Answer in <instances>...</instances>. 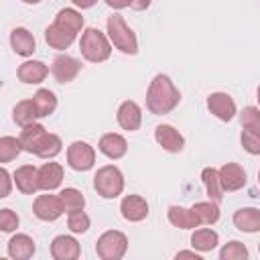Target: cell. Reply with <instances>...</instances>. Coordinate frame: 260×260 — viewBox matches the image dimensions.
<instances>
[{"label": "cell", "mask_w": 260, "mask_h": 260, "mask_svg": "<svg viewBox=\"0 0 260 260\" xmlns=\"http://www.w3.org/2000/svg\"><path fill=\"white\" fill-rule=\"evenodd\" d=\"M179 102H181V93L175 87V83L171 81V77H167L162 73L154 75L148 85V91H146V108L152 114L162 116V114H169L171 110H175Z\"/></svg>", "instance_id": "obj_1"}, {"label": "cell", "mask_w": 260, "mask_h": 260, "mask_svg": "<svg viewBox=\"0 0 260 260\" xmlns=\"http://www.w3.org/2000/svg\"><path fill=\"white\" fill-rule=\"evenodd\" d=\"M79 51H81L85 61L102 63V61H106L112 55V45H110L108 37L102 30L89 26V28L83 30V35L79 39Z\"/></svg>", "instance_id": "obj_2"}, {"label": "cell", "mask_w": 260, "mask_h": 260, "mask_svg": "<svg viewBox=\"0 0 260 260\" xmlns=\"http://www.w3.org/2000/svg\"><path fill=\"white\" fill-rule=\"evenodd\" d=\"M108 26V37L112 41V45L126 53V55H136L138 53V41H136V35L132 32V28L126 24V20L120 16V14H112L106 22Z\"/></svg>", "instance_id": "obj_3"}, {"label": "cell", "mask_w": 260, "mask_h": 260, "mask_svg": "<svg viewBox=\"0 0 260 260\" xmlns=\"http://www.w3.org/2000/svg\"><path fill=\"white\" fill-rule=\"evenodd\" d=\"M93 189L98 191V195H102L106 199H114L124 191V175L120 173L118 167L106 165V167L98 169V173L93 177Z\"/></svg>", "instance_id": "obj_4"}, {"label": "cell", "mask_w": 260, "mask_h": 260, "mask_svg": "<svg viewBox=\"0 0 260 260\" xmlns=\"http://www.w3.org/2000/svg\"><path fill=\"white\" fill-rule=\"evenodd\" d=\"M128 250V238L118 230H108L98 238L95 252L102 260H120Z\"/></svg>", "instance_id": "obj_5"}, {"label": "cell", "mask_w": 260, "mask_h": 260, "mask_svg": "<svg viewBox=\"0 0 260 260\" xmlns=\"http://www.w3.org/2000/svg\"><path fill=\"white\" fill-rule=\"evenodd\" d=\"M95 162V150L83 140H75L67 148V165L73 171H89Z\"/></svg>", "instance_id": "obj_6"}, {"label": "cell", "mask_w": 260, "mask_h": 260, "mask_svg": "<svg viewBox=\"0 0 260 260\" xmlns=\"http://www.w3.org/2000/svg\"><path fill=\"white\" fill-rule=\"evenodd\" d=\"M32 211L43 221H55V219L61 217V213L65 209H63V203H61L59 195H39L32 203Z\"/></svg>", "instance_id": "obj_7"}, {"label": "cell", "mask_w": 260, "mask_h": 260, "mask_svg": "<svg viewBox=\"0 0 260 260\" xmlns=\"http://www.w3.org/2000/svg\"><path fill=\"white\" fill-rule=\"evenodd\" d=\"M81 71V63L69 55H57L51 63V73L59 83H69Z\"/></svg>", "instance_id": "obj_8"}, {"label": "cell", "mask_w": 260, "mask_h": 260, "mask_svg": "<svg viewBox=\"0 0 260 260\" xmlns=\"http://www.w3.org/2000/svg\"><path fill=\"white\" fill-rule=\"evenodd\" d=\"M207 108H209V112H211L215 118H219V120H223V122H230V120L236 116V112H238L236 102L232 100V95H228V93H223V91L211 93V95L207 98Z\"/></svg>", "instance_id": "obj_9"}, {"label": "cell", "mask_w": 260, "mask_h": 260, "mask_svg": "<svg viewBox=\"0 0 260 260\" xmlns=\"http://www.w3.org/2000/svg\"><path fill=\"white\" fill-rule=\"evenodd\" d=\"M12 177H14V183L18 187V191L24 193V195H32V193H37L41 189V185H39V169L32 167V165L18 167Z\"/></svg>", "instance_id": "obj_10"}, {"label": "cell", "mask_w": 260, "mask_h": 260, "mask_svg": "<svg viewBox=\"0 0 260 260\" xmlns=\"http://www.w3.org/2000/svg\"><path fill=\"white\" fill-rule=\"evenodd\" d=\"M81 248L75 238L71 236H57L51 242V256L55 260H75L79 258Z\"/></svg>", "instance_id": "obj_11"}, {"label": "cell", "mask_w": 260, "mask_h": 260, "mask_svg": "<svg viewBox=\"0 0 260 260\" xmlns=\"http://www.w3.org/2000/svg\"><path fill=\"white\" fill-rule=\"evenodd\" d=\"M116 118H118V124H120L124 130H128V132L138 130V128H140V122H142L140 106H138L136 102H132V100L122 102L120 108H118Z\"/></svg>", "instance_id": "obj_12"}, {"label": "cell", "mask_w": 260, "mask_h": 260, "mask_svg": "<svg viewBox=\"0 0 260 260\" xmlns=\"http://www.w3.org/2000/svg\"><path fill=\"white\" fill-rule=\"evenodd\" d=\"M120 211L128 221H142L148 215V203L140 195H126L120 203Z\"/></svg>", "instance_id": "obj_13"}, {"label": "cell", "mask_w": 260, "mask_h": 260, "mask_svg": "<svg viewBox=\"0 0 260 260\" xmlns=\"http://www.w3.org/2000/svg\"><path fill=\"white\" fill-rule=\"evenodd\" d=\"M154 138H156V142H158L165 150H169V152H179V150H183V146H185V138H183L181 132L175 130L171 124H160V126H156Z\"/></svg>", "instance_id": "obj_14"}, {"label": "cell", "mask_w": 260, "mask_h": 260, "mask_svg": "<svg viewBox=\"0 0 260 260\" xmlns=\"http://www.w3.org/2000/svg\"><path fill=\"white\" fill-rule=\"evenodd\" d=\"M100 152L106 154L108 158L116 160V158H122L128 150V142L122 134H116V132H108L100 138V144H98Z\"/></svg>", "instance_id": "obj_15"}, {"label": "cell", "mask_w": 260, "mask_h": 260, "mask_svg": "<svg viewBox=\"0 0 260 260\" xmlns=\"http://www.w3.org/2000/svg\"><path fill=\"white\" fill-rule=\"evenodd\" d=\"M219 179H221L223 191H238L246 185V171L238 162H225L219 169Z\"/></svg>", "instance_id": "obj_16"}, {"label": "cell", "mask_w": 260, "mask_h": 260, "mask_svg": "<svg viewBox=\"0 0 260 260\" xmlns=\"http://www.w3.org/2000/svg\"><path fill=\"white\" fill-rule=\"evenodd\" d=\"M10 45H12L14 53L20 55V57H30V55L35 53V49H37L35 37H32V35L28 32V28H24V26L12 28V32H10Z\"/></svg>", "instance_id": "obj_17"}, {"label": "cell", "mask_w": 260, "mask_h": 260, "mask_svg": "<svg viewBox=\"0 0 260 260\" xmlns=\"http://www.w3.org/2000/svg\"><path fill=\"white\" fill-rule=\"evenodd\" d=\"M234 225L240 232H260V209L256 207H242L234 213Z\"/></svg>", "instance_id": "obj_18"}, {"label": "cell", "mask_w": 260, "mask_h": 260, "mask_svg": "<svg viewBox=\"0 0 260 260\" xmlns=\"http://www.w3.org/2000/svg\"><path fill=\"white\" fill-rule=\"evenodd\" d=\"M16 75L22 83H41L49 75V67L43 61H24L18 67Z\"/></svg>", "instance_id": "obj_19"}, {"label": "cell", "mask_w": 260, "mask_h": 260, "mask_svg": "<svg viewBox=\"0 0 260 260\" xmlns=\"http://www.w3.org/2000/svg\"><path fill=\"white\" fill-rule=\"evenodd\" d=\"M63 181V167L59 162H45L39 169V185L43 191H53Z\"/></svg>", "instance_id": "obj_20"}, {"label": "cell", "mask_w": 260, "mask_h": 260, "mask_svg": "<svg viewBox=\"0 0 260 260\" xmlns=\"http://www.w3.org/2000/svg\"><path fill=\"white\" fill-rule=\"evenodd\" d=\"M167 215H169V221L179 230H195L197 225H201L197 215L193 213V209H187L181 205H171Z\"/></svg>", "instance_id": "obj_21"}, {"label": "cell", "mask_w": 260, "mask_h": 260, "mask_svg": "<svg viewBox=\"0 0 260 260\" xmlns=\"http://www.w3.org/2000/svg\"><path fill=\"white\" fill-rule=\"evenodd\" d=\"M35 250H37L35 240L30 236H26V234H16L8 242V254L14 260H28L35 254Z\"/></svg>", "instance_id": "obj_22"}, {"label": "cell", "mask_w": 260, "mask_h": 260, "mask_svg": "<svg viewBox=\"0 0 260 260\" xmlns=\"http://www.w3.org/2000/svg\"><path fill=\"white\" fill-rule=\"evenodd\" d=\"M75 37H77V35L69 32L67 28L59 26L57 22H53V24H49V26L45 28V41H47V45L53 47V49H67V47L75 41Z\"/></svg>", "instance_id": "obj_23"}, {"label": "cell", "mask_w": 260, "mask_h": 260, "mask_svg": "<svg viewBox=\"0 0 260 260\" xmlns=\"http://www.w3.org/2000/svg\"><path fill=\"white\" fill-rule=\"evenodd\" d=\"M217 244H219V236L209 228H199L191 234V246L197 252H211Z\"/></svg>", "instance_id": "obj_24"}, {"label": "cell", "mask_w": 260, "mask_h": 260, "mask_svg": "<svg viewBox=\"0 0 260 260\" xmlns=\"http://www.w3.org/2000/svg\"><path fill=\"white\" fill-rule=\"evenodd\" d=\"M45 134H47V130H45L43 124L32 122V124H28V126H22L20 136H18V140H20V144H22V150H26V152H35L39 140H41Z\"/></svg>", "instance_id": "obj_25"}, {"label": "cell", "mask_w": 260, "mask_h": 260, "mask_svg": "<svg viewBox=\"0 0 260 260\" xmlns=\"http://www.w3.org/2000/svg\"><path fill=\"white\" fill-rule=\"evenodd\" d=\"M201 181L205 185V191L209 195V199L213 201H219L223 197V185H221V179H219V171L213 169V167H207L201 171Z\"/></svg>", "instance_id": "obj_26"}, {"label": "cell", "mask_w": 260, "mask_h": 260, "mask_svg": "<svg viewBox=\"0 0 260 260\" xmlns=\"http://www.w3.org/2000/svg\"><path fill=\"white\" fill-rule=\"evenodd\" d=\"M61 148H63L61 138H59L57 134L47 132V134L39 140V144H37V148H35V154L41 156V158H55V156L61 152Z\"/></svg>", "instance_id": "obj_27"}, {"label": "cell", "mask_w": 260, "mask_h": 260, "mask_svg": "<svg viewBox=\"0 0 260 260\" xmlns=\"http://www.w3.org/2000/svg\"><path fill=\"white\" fill-rule=\"evenodd\" d=\"M55 22H57L59 26L67 28L69 32L77 35V32L81 30V26H83V16H81L77 10H73V8H61V10L57 12V16H55Z\"/></svg>", "instance_id": "obj_28"}, {"label": "cell", "mask_w": 260, "mask_h": 260, "mask_svg": "<svg viewBox=\"0 0 260 260\" xmlns=\"http://www.w3.org/2000/svg\"><path fill=\"white\" fill-rule=\"evenodd\" d=\"M12 118H14V122H16L18 126H28V124H32V122L39 118V112H37V108H35V102H32V100H22V102H18V104L14 106V110H12Z\"/></svg>", "instance_id": "obj_29"}, {"label": "cell", "mask_w": 260, "mask_h": 260, "mask_svg": "<svg viewBox=\"0 0 260 260\" xmlns=\"http://www.w3.org/2000/svg\"><path fill=\"white\" fill-rule=\"evenodd\" d=\"M193 213L197 215L199 223H205V225H211L219 219V207H217V201L209 199V201H199L195 203L193 207Z\"/></svg>", "instance_id": "obj_30"}, {"label": "cell", "mask_w": 260, "mask_h": 260, "mask_svg": "<svg viewBox=\"0 0 260 260\" xmlns=\"http://www.w3.org/2000/svg\"><path fill=\"white\" fill-rule=\"evenodd\" d=\"M32 102H35V108L39 112V118H47L55 112L57 108V98L51 89H39L35 95H32Z\"/></svg>", "instance_id": "obj_31"}, {"label": "cell", "mask_w": 260, "mask_h": 260, "mask_svg": "<svg viewBox=\"0 0 260 260\" xmlns=\"http://www.w3.org/2000/svg\"><path fill=\"white\" fill-rule=\"evenodd\" d=\"M59 197H61L63 209H65L67 213L79 211V209L85 207V197H83V193H81L79 189H75V187H65V189L59 193Z\"/></svg>", "instance_id": "obj_32"}, {"label": "cell", "mask_w": 260, "mask_h": 260, "mask_svg": "<svg viewBox=\"0 0 260 260\" xmlns=\"http://www.w3.org/2000/svg\"><path fill=\"white\" fill-rule=\"evenodd\" d=\"M22 150V144L18 138L14 136H2L0 138V162H10L12 158H16Z\"/></svg>", "instance_id": "obj_33"}, {"label": "cell", "mask_w": 260, "mask_h": 260, "mask_svg": "<svg viewBox=\"0 0 260 260\" xmlns=\"http://www.w3.org/2000/svg\"><path fill=\"white\" fill-rule=\"evenodd\" d=\"M240 124H242V130L260 134V110L254 106H246L240 114Z\"/></svg>", "instance_id": "obj_34"}, {"label": "cell", "mask_w": 260, "mask_h": 260, "mask_svg": "<svg viewBox=\"0 0 260 260\" xmlns=\"http://www.w3.org/2000/svg\"><path fill=\"white\" fill-rule=\"evenodd\" d=\"M219 258L221 260H246L248 258V248L238 242V240H232L228 242L221 250H219Z\"/></svg>", "instance_id": "obj_35"}, {"label": "cell", "mask_w": 260, "mask_h": 260, "mask_svg": "<svg viewBox=\"0 0 260 260\" xmlns=\"http://www.w3.org/2000/svg\"><path fill=\"white\" fill-rule=\"evenodd\" d=\"M89 215L83 211V209H79V211H71L69 213V217H67V228L73 232V234H83V232H87L89 230Z\"/></svg>", "instance_id": "obj_36"}, {"label": "cell", "mask_w": 260, "mask_h": 260, "mask_svg": "<svg viewBox=\"0 0 260 260\" xmlns=\"http://www.w3.org/2000/svg\"><path fill=\"white\" fill-rule=\"evenodd\" d=\"M242 146L250 154H260V134L242 130Z\"/></svg>", "instance_id": "obj_37"}, {"label": "cell", "mask_w": 260, "mask_h": 260, "mask_svg": "<svg viewBox=\"0 0 260 260\" xmlns=\"http://www.w3.org/2000/svg\"><path fill=\"white\" fill-rule=\"evenodd\" d=\"M18 228V215L12 209H0V230L12 232Z\"/></svg>", "instance_id": "obj_38"}, {"label": "cell", "mask_w": 260, "mask_h": 260, "mask_svg": "<svg viewBox=\"0 0 260 260\" xmlns=\"http://www.w3.org/2000/svg\"><path fill=\"white\" fill-rule=\"evenodd\" d=\"M0 179H2V191H0V197H8V193H10V183H12V179H10V173L6 171V169H0Z\"/></svg>", "instance_id": "obj_39"}, {"label": "cell", "mask_w": 260, "mask_h": 260, "mask_svg": "<svg viewBox=\"0 0 260 260\" xmlns=\"http://www.w3.org/2000/svg\"><path fill=\"white\" fill-rule=\"evenodd\" d=\"M106 4L110 8H114V10H122V8L130 6V0H106Z\"/></svg>", "instance_id": "obj_40"}, {"label": "cell", "mask_w": 260, "mask_h": 260, "mask_svg": "<svg viewBox=\"0 0 260 260\" xmlns=\"http://www.w3.org/2000/svg\"><path fill=\"white\" fill-rule=\"evenodd\" d=\"M150 2L152 0H130V8H134V10H146L150 6Z\"/></svg>", "instance_id": "obj_41"}, {"label": "cell", "mask_w": 260, "mask_h": 260, "mask_svg": "<svg viewBox=\"0 0 260 260\" xmlns=\"http://www.w3.org/2000/svg\"><path fill=\"white\" fill-rule=\"evenodd\" d=\"M179 258H195V260H201V256L195 252V248H193V252L191 250H183V252H177V260Z\"/></svg>", "instance_id": "obj_42"}, {"label": "cell", "mask_w": 260, "mask_h": 260, "mask_svg": "<svg viewBox=\"0 0 260 260\" xmlns=\"http://www.w3.org/2000/svg\"><path fill=\"white\" fill-rule=\"evenodd\" d=\"M71 2H73L77 8H91L98 0H71Z\"/></svg>", "instance_id": "obj_43"}, {"label": "cell", "mask_w": 260, "mask_h": 260, "mask_svg": "<svg viewBox=\"0 0 260 260\" xmlns=\"http://www.w3.org/2000/svg\"><path fill=\"white\" fill-rule=\"evenodd\" d=\"M22 2H24V4H39L41 0H22Z\"/></svg>", "instance_id": "obj_44"}, {"label": "cell", "mask_w": 260, "mask_h": 260, "mask_svg": "<svg viewBox=\"0 0 260 260\" xmlns=\"http://www.w3.org/2000/svg\"><path fill=\"white\" fill-rule=\"evenodd\" d=\"M258 104H260V87H258Z\"/></svg>", "instance_id": "obj_45"}, {"label": "cell", "mask_w": 260, "mask_h": 260, "mask_svg": "<svg viewBox=\"0 0 260 260\" xmlns=\"http://www.w3.org/2000/svg\"><path fill=\"white\" fill-rule=\"evenodd\" d=\"M258 183H260V171H258Z\"/></svg>", "instance_id": "obj_46"}, {"label": "cell", "mask_w": 260, "mask_h": 260, "mask_svg": "<svg viewBox=\"0 0 260 260\" xmlns=\"http://www.w3.org/2000/svg\"><path fill=\"white\" fill-rule=\"evenodd\" d=\"M258 252H260V244H258Z\"/></svg>", "instance_id": "obj_47"}]
</instances>
